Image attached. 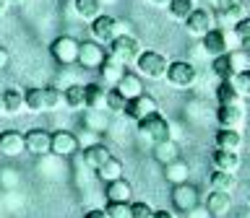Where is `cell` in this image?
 Instances as JSON below:
<instances>
[{
    "label": "cell",
    "mask_w": 250,
    "mask_h": 218,
    "mask_svg": "<svg viewBox=\"0 0 250 218\" xmlns=\"http://www.w3.org/2000/svg\"><path fill=\"white\" fill-rule=\"evenodd\" d=\"M154 156L164 164V166H167L169 161H175V159H177V145L172 143V140H164V143H154Z\"/></svg>",
    "instance_id": "obj_33"
},
{
    "label": "cell",
    "mask_w": 250,
    "mask_h": 218,
    "mask_svg": "<svg viewBox=\"0 0 250 218\" xmlns=\"http://www.w3.org/2000/svg\"><path fill=\"white\" fill-rule=\"evenodd\" d=\"M97 70L102 73V78H104V83H109V86H117V83H120V78L125 75V65L120 60H115L112 54H107L104 62H102Z\"/></svg>",
    "instance_id": "obj_18"
},
{
    "label": "cell",
    "mask_w": 250,
    "mask_h": 218,
    "mask_svg": "<svg viewBox=\"0 0 250 218\" xmlns=\"http://www.w3.org/2000/svg\"><path fill=\"white\" fill-rule=\"evenodd\" d=\"M23 145L34 156H47V153H52V135L47 130H29L23 135Z\"/></svg>",
    "instance_id": "obj_11"
},
{
    "label": "cell",
    "mask_w": 250,
    "mask_h": 218,
    "mask_svg": "<svg viewBox=\"0 0 250 218\" xmlns=\"http://www.w3.org/2000/svg\"><path fill=\"white\" fill-rule=\"evenodd\" d=\"M73 8L83 21H94L102 16V0H73Z\"/></svg>",
    "instance_id": "obj_29"
},
{
    "label": "cell",
    "mask_w": 250,
    "mask_h": 218,
    "mask_svg": "<svg viewBox=\"0 0 250 218\" xmlns=\"http://www.w3.org/2000/svg\"><path fill=\"white\" fill-rule=\"evenodd\" d=\"M185 29H188V34H190V36L203 39L211 29H216L214 11H208V8H195V11L185 18Z\"/></svg>",
    "instance_id": "obj_6"
},
{
    "label": "cell",
    "mask_w": 250,
    "mask_h": 218,
    "mask_svg": "<svg viewBox=\"0 0 250 218\" xmlns=\"http://www.w3.org/2000/svg\"><path fill=\"white\" fill-rule=\"evenodd\" d=\"M214 73L222 78V81H229V78L234 75V68H232V60H229V52L227 54H219V57H214Z\"/></svg>",
    "instance_id": "obj_34"
},
{
    "label": "cell",
    "mask_w": 250,
    "mask_h": 218,
    "mask_svg": "<svg viewBox=\"0 0 250 218\" xmlns=\"http://www.w3.org/2000/svg\"><path fill=\"white\" fill-rule=\"evenodd\" d=\"M169 16L175 21H185L195 11V0H169Z\"/></svg>",
    "instance_id": "obj_32"
},
{
    "label": "cell",
    "mask_w": 250,
    "mask_h": 218,
    "mask_svg": "<svg viewBox=\"0 0 250 218\" xmlns=\"http://www.w3.org/2000/svg\"><path fill=\"white\" fill-rule=\"evenodd\" d=\"M23 104H26L29 112H47V91L42 86H34V89H26L23 91Z\"/></svg>",
    "instance_id": "obj_21"
},
{
    "label": "cell",
    "mask_w": 250,
    "mask_h": 218,
    "mask_svg": "<svg viewBox=\"0 0 250 218\" xmlns=\"http://www.w3.org/2000/svg\"><path fill=\"white\" fill-rule=\"evenodd\" d=\"M8 11V0H0V16H3Z\"/></svg>",
    "instance_id": "obj_47"
},
{
    "label": "cell",
    "mask_w": 250,
    "mask_h": 218,
    "mask_svg": "<svg viewBox=\"0 0 250 218\" xmlns=\"http://www.w3.org/2000/svg\"><path fill=\"white\" fill-rule=\"evenodd\" d=\"M97 177H99L104 184L115 182V179H120V177H123V161H120V159H115V156H112V159H109V161L104 164V166H102V169H97Z\"/></svg>",
    "instance_id": "obj_30"
},
{
    "label": "cell",
    "mask_w": 250,
    "mask_h": 218,
    "mask_svg": "<svg viewBox=\"0 0 250 218\" xmlns=\"http://www.w3.org/2000/svg\"><path fill=\"white\" fill-rule=\"evenodd\" d=\"M185 216H188V218H211V213H208L206 208H201V205H195L193 210H188Z\"/></svg>",
    "instance_id": "obj_42"
},
{
    "label": "cell",
    "mask_w": 250,
    "mask_h": 218,
    "mask_svg": "<svg viewBox=\"0 0 250 218\" xmlns=\"http://www.w3.org/2000/svg\"><path fill=\"white\" fill-rule=\"evenodd\" d=\"M232 50H240V39L234 31L227 29H211L206 36H203V52L211 54V57H219V54H227Z\"/></svg>",
    "instance_id": "obj_1"
},
{
    "label": "cell",
    "mask_w": 250,
    "mask_h": 218,
    "mask_svg": "<svg viewBox=\"0 0 250 218\" xmlns=\"http://www.w3.org/2000/svg\"><path fill=\"white\" fill-rule=\"evenodd\" d=\"M151 5H156V8H167L169 0H151Z\"/></svg>",
    "instance_id": "obj_46"
},
{
    "label": "cell",
    "mask_w": 250,
    "mask_h": 218,
    "mask_svg": "<svg viewBox=\"0 0 250 218\" xmlns=\"http://www.w3.org/2000/svg\"><path fill=\"white\" fill-rule=\"evenodd\" d=\"M229 60H232L234 73H240V70H248V68H250V54H248L245 50H232V52H229Z\"/></svg>",
    "instance_id": "obj_37"
},
{
    "label": "cell",
    "mask_w": 250,
    "mask_h": 218,
    "mask_svg": "<svg viewBox=\"0 0 250 218\" xmlns=\"http://www.w3.org/2000/svg\"><path fill=\"white\" fill-rule=\"evenodd\" d=\"M3 101H5V114H21V109H26V104H23V93L19 89H5Z\"/></svg>",
    "instance_id": "obj_31"
},
{
    "label": "cell",
    "mask_w": 250,
    "mask_h": 218,
    "mask_svg": "<svg viewBox=\"0 0 250 218\" xmlns=\"http://www.w3.org/2000/svg\"><path fill=\"white\" fill-rule=\"evenodd\" d=\"M107 52L102 50V44L94 39V42H81V47H78V65L83 68H99L102 62H104Z\"/></svg>",
    "instance_id": "obj_12"
},
{
    "label": "cell",
    "mask_w": 250,
    "mask_h": 218,
    "mask_svg": "<svg viewBox=\"0 0 250 218\" xmlns=\"http://www.w3.org/2000/svg\"><path fill=\"white\" fill-rule=\"evenodd\" d=\"M154 216V208L148 202L138 200V202H130V218H151Z\"/></svg>",
    "instance_id": "obj_40"
},
{
    "label": "cell",
    "mask_w": 250,
    "mask_h": 218,
    "mask_svg": "<svg viewBox=\"0 0 250 218\" xmlns=\"http://www.w3.org/2000/svg\"><path fill=\"white\" fill-rule=\"evenodd\" d=\"M125 104H128V99H125L117 89L107 91V109L109 112H125Z\"/></svg>",
    "instance_id": "obj_36"
},
{
    "label": "cell",
    "mask_w": 250,
    "mask_h": 218,
    "mask_svg": "<svg viewBox=\"0 0 250 218\" xmlns=\"http://www.w3.org/2000/svg\"><path fill=\"white\" fill-rule=\"evenodd\" d=\"M91 34H94L97 42L109 44L115 36L128 34V23L120 21V18H115V16H97V18L91 21Z\"/></svg>",
    "instance_id": "obj_4"
},
{
    "label": "cell",
    "mask_w": 250,
    "mask_h": 218,
    "mask_svg": "<svg viewBox=\"0 0 250 218\" xmlns=\"http://www.w3.org/2000/svg\"><path fill=\"white\" fill-rule=\"evenodd\" d=\"M62 101H65L68 109H83L86 107V86L73 83L62 91Z\"/></svg>",
    "instance_id": "obj_26"
},
{
    "label": "cell",
    "mask_w": 250,
    "mask_h": 218,
    "mask_svg": "<svg viewBox=\"0 0 250 218\" xmlns=\"http://www.w3.org/2000/svg\"><path fill=\"white\" fill-rule=\"evenodd\" d=\"M107 54H112L115 60H120L123 65H128V62H136V60H138L141 44H138L136 36L120 34V36H115L112 42H109V52H107Z\"/></svg>",
    "instance_id": "obj_5"
},
{
    "label": "cell",
    "mask_w": 250,
    "mask_h": 218,
    "mask_svg": "<svg viewBox=\"0 0 250 218\" xmlns=\"http://www.w3.org/2000/svg\"><path fill=\"white\" fill-rule=\"evenodd\" d=\"M159 112V104H156L154 96H148V93H141L136 99H128V104H125V117H130L133 122H141L144 117L148 114H156Z\"/></svg>",
    "instance_id": "obj_9"
},
{
    "label": "cell",
    "mask_w": 250,
    "mask_h": 218,
    "mask_svg": "<svg viewBox=\"0 0 250 218\" xmlns=\"http://www.w3.org/2000/svg\"><path fill=\"white\" fill-rule=\"evenodd\" d=\"M136 68H138V73H141V75L151 78V81H162V78H167L169 62H167V57H164L162 52L146 50V52H141V54H138Z\"/></svg>",
    "instance_id": "obj_2"
},
{
    "label": "cell",
    "mask_w": 250,
    "mask_h": 218,
    "mask_svg": "<svg viewBox=\"0 0 250 218\" xmlns=\"http://www.w3.org/2000/svg\"><path fill=\"white\" fill-rule=\"evenodd\" d=\"M109 159H112V153H109V148L102 145V143H94V145H89V148L83 151V164H86L89 169H94V171L102 169Z\"/></svg>",
    "instance_id": "obj_17"
},
{
    "label": "cell",
    "mask_w": 250,
    "mask_h": 218,
    "mask_svg": "<svg viewBox=\"0 0 250 218\" xmlns=\"http://www.w3.org/2000/svg\"><path fill=\"white\" fill-rule=\"evenodd\" d=\"M214 143L216 148H222V151H234V153H240V148H242V135H240V130H232V127H222L214 135Z\"/></svg>",
    "instance_id": "obj_19"
},
{
    "label": "cell",
    "mask_w": 250,
    "mask_h": 218,
    "mask_svg": "<svg viewBox=\"0 0 250 218\" xmlns=\"http://www.w3.org/2000/svg\"><path fill=\"white\" fill-rule=\"evenodd\" d=\"M83 218H109V216H107L104 208H94V210H89V213H86Z\"/></svg>",
    "instance_id": "obj_43"
},
{
    "label": "cell",
    "mask_w": 250,
    "mask_h": 218,
    "mask_svg": "<svg viewBox=\"0 0 250 218\" xmlns=\"http://www.w3.org/2000/svg\"><path fill=\"white\" fill-rule=\"evenodd\" d=\"M0 114H5V101H3V93H0Z\"/></svg>",
    "instance_id": "obj_48"
},
{
    "label": "cell",
    "mask_w": 250,
    "mask_h": 218,
    "mask_svg": "<svg viewBox=\"0 0 250 218\" xmlns=\"http://www.w3.org/2000/svg\"><path fill=\"white\" fill-rule=\"evenodd\" d=\"M211 161H214L216 169L232 171V174L240 169V153H234V151H222V148H216V151L211 153Z\"/></svg>",
    "instance_id": "obj_24"
},
{
    "label": "cell",
    "mask_w": 250,
    "mask_h": 218,
    "mask_svg": "<svg viewBox=\"0 0 250 218\" xmlns=\"http://www.w3.org/2000/svg\"><path fill=\"white\" fill-rule=\"evenodd\" d=\"M78 148H81V143H78V138L73 132H68V130L52 132V153L55 156H73Z\"/></svg>",
    "instance_id": "obj_15"
},
{
    "label": "cell",
    "mask_w": 250,
    "mask_h": 218,
    "mask_svg": "<svg viewBox=\"0 0 250 218\" xmlns=\"http://www.w3.org/2000/svg\"><path fill=\"white\" fill-rule=\"evenodd\" d=\"M104 195H107V202H130V198H133V187H130L128 179L120 177V179H115V182L107 184Z\"/></svg>",
    "instance_id": "obj_20"
},
{
    "label": "cell",
    "mask_w": 250,
    "mask_h": 218,
    "mask_svg": "<svg viewBox=\"0 0 250 218\" xmlns=\"http://www.w3.org/2000/svg\"><path fill=\"white\" fill-rule=\"evenodd\" d=\"M151 218H177L172 210H154V216Z\"/></svg>",
    "instance_id": "obj_45"
},
{
    "label": "cell",
    "mask_w": 250,
    "mask_h": 218,
    "mask_svg": "<svg viewBox=\"0 0 250 218\" xmlns=\"http://www.w3.org/2000/svg\"><path fill=\"white\" fill-rule=\"evenodd\" d=\"M216 120L222 127H232L237 130L245 122V104H219L216 109Z\"/></svg>",
    "instance_id": "obj_13"
},
{
    "label": "cell",
    "mask_w": 250,
    "mask_h": 218,
    "mask_svg": "<svg viewBox=\"0 0 250 218\" xmlns=\"http://www.w3.org/2000/svg\"><path fill=\"white\" fill-rule=\"evenodd\" d=\"M86 109H91V112L107 109V91L99 83H86Z\"/></svg>",
    "instance_id": "obj_23"
},
{
    "label": "cell",
    "mask_w": 250,
    "mask_h": 218,
    "mask_svg": "<svg viewBox=\"0 0 250 218\" xmlns=\"http://www.w3.org/2000/svg\"><path fill=\"white\" fill-rule=\"evenodd\" d=\"M115 89L120 91L125 99H136V96L144 93V81H141V75H136V73H125Z\"/></svg>",
    "instance_id": "obj_22"
},
{
    "label": "cell",
    "mask_w": 250,
    "mask_h": 218,
    "mask_svg": "<svg viewBox=\"0 0 250 218\" xmlns=\"http://www.w3.org/2000/svg\"><path fill=\"white\" fill-rule=\"evenodd\" d=\"M214 3H216V11L222 13V11H229L234 5H245V0H214Z\"/></svg>",
    "instance_id": "obj_41"
},
{
    "label": "cell",
    "mask_w": 250,
    "mask_h": 218,
    "mask_svg": "<svg viewBox=\"0 0 250 218\" xmlns=\"http://www.w3.org/2000/svg\"><path fill=\"white\" fill-rule=\"evenodd\" d=\"M208 182H211V190H219V192H229L237 187V177L232 174V171H222V169H216L214 174L208 177Z\"/></svg>",
    "instance_id": "obj_25"
},
{
    "label": "cell",
    "mask_w": 250,
    "mask_h": 218,
    "mask_svg": "<svg viewBox=\"0 0 250 218\" xmlns=\"http://www.w3.org/2000/svg\"><path fill=\"white\" fill-rule=\"evenodd\" d=\"M216 101L219 104H245V96L237 93V89L229 81H222L216 86Z\"/></svg>",
    "instance_id": "obj_28"
},
{
    "label": "cell",
    "mask_w": 250,
    "mask_h": 218,
    "mask_svg": "<svg viewBox=\"0 0 250 218\" xmlns=\"http://www.w3.org/2000/svg\"><path fill=\"white\" fill-rule=\"evenodd\" d=\"M232 31L237 34L240 44H248V42H250V16H245V18H240V21L232 26Z\"/></svg>",
    "instance_id": "obj_39"
},
{
    "label": "cell",
    "mask_w": 250,
    "mask_h": 218,
    "mask_svg": "<svg viewBox=\"0 0 250 218\" xmlns=\"http://www.w3.org/2000/svg\"><path fill=\"white\" fill-rule=\"evenodd\" d=\"M203 208L211 213V218H222V216L229 213V208H232V195H229V192L211 190L208 198L203 200Z\"/></svg>",
    "instance_id": "obj_14"
},
{
    "label": "cell",
    "mask_w": 250,
    "mask_h": 218,
    "mask_svg": "<svg viewBox=\"0 0 250 218\" xmlns=\"http://www.w3.org/2000/svg\"><path fill=\"white\" fill-rule=\"evenodd\" d=\"M188 174H190V166H188L185 161H180V159L169 161L167 166H164V177H167V182H172V184L188 182Z\"/></svg>",
    "instance_id": "obj_27"
},
{
    "label": "cell",
    "mask_w": 250,
    "mask_h": 218,
    "mask_svg": "<svg viewBox=\"0 0 250 218\" xmlns=\"http://www.w3.org/2000/svg\"><path fill=\"white\" fill-rule=\"evenodd\" d=\"M198 202H201V195L193 184H188V182L175 184V190H172V205H175L177 210L188 213V210H193Z\"/></svg>",
    "instance_id": "obj_10"
},
{
    "label": "cell",
    "mask_w": 250,
    "mask_h": 218,
    "mask_svg": "<svg viewBox=\"0 0 250 218\" xmlns=\"http://www.w3.org/2000/svg\"><path fill=\"white\" fill-rule=\"evenodd\" d=\"M104 210L109 218H130V202H107Z\"/></svg>",
    "instance_id": "obj_38"
},
{
    "label": "cell",
    "mask_w": 250,
    "mask_h": 218,
    "mask_svg": "<svg viewBox=\"0 0 250 218\" xmlns=\"http://www.w3.org/2000/svg\"><path fill=\"white\" fill-rule=\"evenodd\" d=\"M78 47H81V42L73 36H58L50 47L52 57L60 62V65H73V62H78Z\"/></svg>",
    "instance_id": "obj_8"
},
{
    "label": "cell",
    "mask_w": 250,
    "mask_h": 218,
    "mask_svg": "<svg viewBox=\"0 0 250 218\" xmlns=\"http://www.w3.org/2000/svg\"><path fill=\"white\" fill-rule=\"evenodd\" d=\"M23 0H8V5H21Z\"/></svg>",
    "instance_id": "obj_49"
},
{
    "label": "cell",
    "mask_w": 250,
    "mask_h": 218,
    "mask_svg": "<svg viewBox=\"0 0 250 218\" xmlns=\"http://www.w3.org/2000/svg\"><path fill=\"white\" fill-rule=\"evenodd\" d=\"M8 60H11V54H8L5 47H0V70H3V68L8 65Z\"/></svg>",
    "instance_id": "obj_44"
},
{
    "label": "cell",
    "mask_w": 250,
    "mask_h": 218,
    "mask_svg": "<svg viewBox=\"0 0 250 218\" xmlns=\"http://www.w3.org/2000/svg\"><path fill=\"white\" fill-rule=\"evenodd\" d=\"M21 151H26V145H23V135L16 130H5L0 132V153L3 156H21Z\"/></svg>",
    "instance_id": "obj_16"
},
{
    "label": "cell",
    "mask_w": 250,
    "mask_h": 218,
    "mask_svg": "<svg viewBox=\"0 0 250 218\" xmlns=\"http://www.w3.org/2000/svg\"><path fill=\"white\" fill-rule=\"evenodd\" d=\"M229 83L237 89V93H242V96H250V68L248 70H240V73H234L229 78Z\"/></svg>",
    "instance_id": "obj_35"
},
{
    "label": "cell",
    "mask_w": 250,
    "mask_h": 218,
    "mask_svg": "<svg viewBox=\"0 0 250 218\" xmlns=\"http://www.w3.org/2000/svg\"><path fill=\"white\" fill-rule=\"evenodd\" d=\"M195 78H198V73H195V65L188 60H175L169 62L167 68V81L175 86V89H190V86L195 83Z\"/></svg>",
    "instance_id": "obj_7"
},
{
    "label": "cell",
    "mask_w": 250,
    "mask_h": 218,
    "mask_svg": "<svg viewBox=\"0 0 250 218\" xmlns=\"http://www.w3.org/2000/svg\"><path fill=\"white\" fill-rule=\"evenodd\" d=\"M138 132L144 138H148L151 143H164V140H172V125L167 122V117H162L159 112L148 114L138 122Z\"/></svg>",
    "instance_id": "obj_3"
}]
</instances>
